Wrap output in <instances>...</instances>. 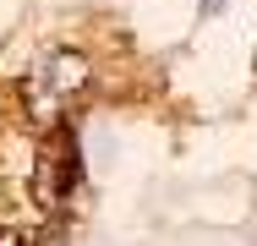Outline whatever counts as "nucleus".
<instances>
[{"mask_svg": "<svg viewBox=\"0 0 257 246\" xmlns=\"http://www.w3.org/2000/svg\"><path fill=\"white\" fill-rule=\"evenodd\" d=\"M77 181H82V153H77V137H71V126H55L50 143L39 148V164H33V192L44 208H60L66 197L77 192Z\"/></svg>", "mask_w": 257, "mask_h": 246, "instance_id": "nucleus-1", "label": "nucleus"}, {"mask_svg": "<svg viewBox=\"0 0 257 246\" xmlns=\"http://www.w3.org/2000/svg\"><path fill=\"white\" fill-rule=\"evenodd\" d=\"M0 246H22V235L17 230H0Z\"/></svg>", "mask_w": 257, "mask_h": 246, "instance_id": "nucleus-2", "label": "nucleus"}]
</instances>
